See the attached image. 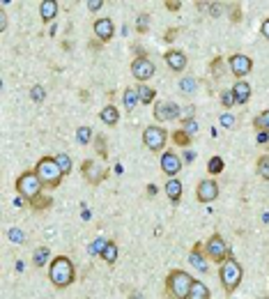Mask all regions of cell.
<instances>
[{"instance_id":"20","label":"cell","mask_w":269,"mask_h":299,"mask_svg":"<svg viewBox=\"0 0 269 299\" xmlns=\"http://www.w3.org/2000/svg\"><path fill=\"white\" fill-rule=\"evenodd\" d=\"M39 14H42L44 23H51L58 17V3H55V0H44L42 5H39Z\"/></svg>"},{"instance_id":"17","label":"cell","mask_w":269,"mask_h":299,"mask_svg":"<svg viewBox=\"0 0 269 299\" xmlns=\"http://www.w3.org/2000/svg\"><path fill=\"white\" fill-rule=\"evenodd\" d=\"M230 90H232V97H235V104H239V106L248 104V99H251V85L246 81H237Z\"/></svg>"},{"instance_id":"30","label":"cell","mask_w":269,"mask_h":299,"mask_svg":"<svg viewBox=\"0 0 269 299\" xmlns=\"http://www.w3.org/2000/svg\"><path fill=\"white\" fill-rule=\"evenodd\" d=\"M223 168H226V161L221 157H210V161H207V173L214 177V175H221L223 173Z\"/></svg>"},{"instance_id":"10","label":"cell","mask_w":269,"mask_h":299,"mask_svg":"<svg viewBox=\"0 0 269 299\" xmlns=\"http://www.w3.org/2000/svg\"><path fill=\"white\" fill-rule=\"evenodd\" d=\"M196 198L198 203L207 205V203H214L219 198V182L214 177H207V179H200L198 186H196Z\"/></svg>"},{"instance_id":"33","label":"cell","mask_w":269,"mask_h":299,"mask_svg":"<svg viewBox=\"0 0 269 299\" xmlns=\"http://www.w3.org/2000/svg\"><path fill=\"white\" fill-rule=\"evenodd\" d=\"M170 138H172V143H175V145H177V147H189V145H191V143H194V138L189 136V134H184L182 129L172 131V134H170Z\"/></svg>"},{"instance_id":"11","label":"cell","mask_w":269,"mask_h":299,"mask_svg":"<svg viewBox=\"0 0 269 299\" xmlns=\"http://www.w3.org/2000/svg\"><path fill=\"white\" fill-rule=\"evenodd\" d=\"M154 71H156V67L150 58H134V62H131V76L138 83H147L154 76Z\"/></svg>"},{"instance_id":"31","label":"cell","mask_w":269,"mask_h":299,"mask_svg":"<svg viewBox=\"0 0 269 299\" xmlns=\"http://www.w3.org/2000/svg\"><path fill=\"white\" fill-rule=\"evenodd\" d=\"M226 62H228V60H223L221 55H216V58L210 62L212 76H214V78H221V76H223V71H226Z\"/></svg>"},{"instance_id":"44","label":"cell","mask_w":269,"mask_h":299,"mask_svg":"<svg viewBox=\"0 0 269 299\" xmlns=\"http://www.w3.org/2000/svg\"><path fill=\"white\" fill-rule=\"evenodd\" d=\"M194 113H196V106H194V104H189L187 109L180 113V118H182V120H194Z\"/></svg>"},{"instance_id":"32","label":"cell","mask_w":269,"mask_h":299,"mask_svg":"<svg viewBox=\"0 0 269 299\" xmlns=\"http://www.w3.org/2000/svg\"><path fill=\"white\" fill-rule=\"evenodd\" d=\"M255 170H258L260 177L269 182V154H260L258 161H255Z\"/></svg>"},{"instance_id":"43","label":"cell","mask_w":269,"mask_h":299,"mask_svg":"<svg viewBox=\"0 0 269 299\" xmlns=\"http://www.w3.org/2000/svg\"><path fill=\"white\" fill-rule=\"evenodd\" d=\"M228 10H230V21L232 23L242 21V7H239V5H228Z\"/></svg>"},{"instance_id":"24","label":"cell","mask_w":269,"mask_h":299,"mask_svg":"<svg viewBox=\"0 0 269 299\" xmlns=\"http://www.w3.org/2000/svg\"><path fill=\"white\" fill-rule=\"evenodd\" d=\"M136 90H138L140 104H145V106H147V104H154V97H156V90H154V87H150L147 83H140Z\"/></svg>"},{"instance_id":"15","label":"cell","mask_w":269,"mask_h":299,"mask_svg":"<svg viewBox=\"0 0 269 299\" xmlns=\"http://www.w3.org/2000/svg\"><path fill=\"white\" fill-rule=\"evenodd\" d=\"M163 60H166V65L170 67L172 71H177V74H182V71L187 69V65H189L187 53H182V51H177V49L166 51V53H163Z\"/></svg>"},{"instance_id":"16","label":"cell","mask_w":269,"mask_h":299,"mask_svg":"<svg viewBox=\"0 0 269 299\" xmlns=\"http://www.w3.org/2000/svg\"><path fill=\"white\" fill-rule=\"evenodd\" d=\"M205 242H196L194 246H191V253H189V262L194 267H198L200 272H207V262H205Z\"/></svg>"},{"instance_id":"26","label":"cell","mask_w":269,"mask_h":299,"mask_svg":"<svg viewBox=\"0 0 269 299\" xmlns=\"http://www.w3.org/2000/svg\"><path fill=\"white\" fill-rule=\"evenodd\" d=\"M51 205H53V198L44 196V193H39L37 198H33V201L28 203V207H30V210H37V212H42V210H49Z\"/></svg>"},{"instance_id":"38","label":"cell","mask_w":269,"mask_h":299,"mask_svg":"<svg viewBox=\"0 0 269 299\" xmlns=\"http://www.w3.org/2000/svg\"><path fill=\"white\" fill-rule=\"evenodd\" d=\"M147 28H150V17H147V14H138V19H136V30L143 35V33H147Z\"/></svg>"},{"instance_id":"21","label":"cell","mask_w":269,"mask_h":299,"mask_svg":"<svg viewBox=\"0 0 269 299\" xmlns=\"http://www.w3.org/2000/svg\"><path fill=\"white\" fill-rule=\"evenodd\" d=\"M136 104H140L138 99V90L136 87H124V92H122V106L127 113H131V111L136 109Z\"/></svg>"},{"instance_id":"22","label":"cell","mask_w":269,"mask_h":299,"mask_svg":"<svg viewBox=\"0 0 269 299\" xmlns=\"http://www.w3.org/2000/svg\"><path fill=\"white\" fill-rule=\"evenodd\" d=\"M118 253H120V251H118V244H115L113 239H108L106 246H104V251H102V256H99V258H102V260L106 262V265H115V262H118Z\"/></svg>"},{"instance_id":"23","label":"cell","mask_w":269,"mask_h":299,"mask_svg":"<svg viewBox=\"0 0 269 299\" xmlns=\"http://www.w3.org/2000/svg\"><path fill=\"white\" fill-rule=\"evenodd\" d=\"M33 262H35V267H49V262H51V251H49V246H39V249H35Z\"/></svg>"},{"instance_id":"9","label":"cell","mask_w":269,"mask_h":299,"mask_svg":"<svg viewBox=\"0 0 269 299\" xmlns=\"http://www.w3.org/2000/svg\"><path fill=\"white\" fill-rule=\"evenodd\" d=\"M228 67H230V71L239 81H244V76H248L253 71V60L246 53H232L228 58Z\"/></svg>"},{"instance_id":"14","label":"cell","mask_w":269,"mask_h":299,"mask_svg":"<svg viewBox=\"0 0 269 299\" xmlns=\"http://www.w3.org/2000/svg\"><path fill=\"white\" fill-rule=\"evenodd\" d=\"M92 30H95V35H97V39L102 44H108L111 39H113L115 35V23L111 21V19H97V21L92 23Z\"/></svg>"},{"instance_id":"50","label":"cell","mask_w":269,"mask_h":299,"mask_svg":"<svg viewBox=\"0 0 269 299\" xmlns=\"http://www.w3.org/2000/svg\"><path fill=\"white\" fill-rule=\"evenodd\" d=\"M156 191H159V186L156 184H147V198H154Z\"/></svg>"},{"instance_id":"46","label":"cell","mask_w":269,"mask_h":299,"mask_svg":"<svg viewBox=\"0 0 269 299\" xmlns=\"http://www.w3.org/2000/svg\"><path fill=\"white\" fill-rule=\"evenodd\" d=\"M207 10H210V14L212 17H221V12H223V7H221V3H210V7H207Z\"/></svg>"},{"instance_id":"5","label":"cell","mask_w":269,"mask_h":299,"mask_svg":"<svg viewBox=\"0 0 269 299\" xmlns=\"http://www.w3.org/2000/svg\"><path fill=\"white\" fill-rule=\"evenodd\" d=\"M14 186H17V191L26 198L28 203L33 201V198H37L39 193H44V184H42V179L37 177L35 170H26V173H21L17 177V182H14Z\"/></svg>"},{"instance_id":"51","label":"cell","mask_w":269,"mask_h":299,"mask_svg":"<svg viewBox=\"0 0 269 299\" xmlns=\"http://www.w3.org/2000/svg\"><path fill=\"white\" fill-rule=\"evenodd\" d=\"M175 35H177V28H170V30H168V35H166V42H172V37H175Z\"/></svg>"},{"instance_id":"6","label":"cell","mask_w":269,"mask_h":299,"mask_svg":"<svg viewBox=\"0 0 269 299\" xmlns=\"http://www.w3.org/2000/svg\"><path fill=\"white\" fill-rule=\"evenodd\" d=\"M168 134H170V131H166L163 127H159V125L145 127V131H143V145H145L150 152L163 154V152H166Z\"/></svg>"},{"instance_id":"45","label":"cell","mask_w":269,"mask_h":299,"mask_svg":"<svg viewBox=\"0 0 269 299\" xmlns=\"http://www.w3.org/2000/svg\"><path fill=\"white\" fill-rule=\"evenodd\" d=\"M104 5H106L104 0H87V10H90V12H99Z\"/></svg>"},{"instance_id":"7","label":"cell","mask_w":269,"mask_h":299,"mask_svg":"<svg viewBox=\"0 0 269 299\" xmlns=\"http://www.w3.org/2000/svg\"><path fill=\"white\" fill-rule=\"evenodd\" d=\"M205 253H207V258H210L212 262H216V265H221V262H226L228 256H232L230 246L226 244V239L221 237L219 233H214L207 242H205Z\"/></svg>"},{"instance_id":"47","label":"cell","mask_w":269,"mask_h":299,"mask_svg":"<svg viewBox=\"0 0 269 299\" xmlns=\"http://www.w3.org/2000/svg\"><path fill=\"white\" fill-rule=\"evenodd\" d=\"M163 5H166V10H168V12H177V10H180V5H182V3H177V0H166V3H163Z\"/></svg>"},{"instance_id":"8","label":"cell","mask_w":269,"mask_h":299,"mask_svg":"<svg viewBox=\"0 0 269 299\" xmlns=\"http://www.w3.org/2000/svg\"><path fill=\"white\" fill-rule=\"evenodd\" d=\"M81 175L90 186H99L104 179L108 177V168H102L95 159H85V161L81 163Z\"/></svg>"},{"instance_id":"18","label":"cell","mask_w":269,"mask_h":299,"mask_svg":"<svg viewBox=\"0 0 269 299\" xmlns=\"http://www.w3.org/2000/svg\"><path fill=\"white\" fill-rule=\"evenodd\" d=\"M163 191H166L168 201L172 203V205H177L180 201H182V182H180L177 177H172L166 182V186H163Z\"/></svg>"},{"instance_id":"27","label":"cell","mask_w":269,"mask_h":299,"mask_svg":"<svg viewBox=\"0 0 269 299\" xmlns=\"http://www.w3.org/2000/svg\"><path fill=\"white\" fill-rule=\"evenodd\" d=\"M95 131L90 129V127H78L76 129V141L81 143V145H90V143H95Z\"/></svg>"},{"instance_id":"42","label":"cell","mask_w":269,"mask_h":299,"mask_svg":"<svg viewBox=\"0 0 269 299\" xmlns=\"http://www.w3.org/2000/svg\"><path fill=\"white\" fill-rule=\"evenodd\" d=\"M7 237H10V242H14V244H23V239H26V235H23V230L12 228L10 233H7Z\"/></svg>"},{"instance_id":"2","label":"cell","mask_w":269,"mask_h":299,"mask_svg":"<svg viewBox=\"0 0 269 299\" xmlns=\"http://www.w3.org/2000/svg\"><path fill=\"white\" fill-rule=\"evenodd\" d=\"M194 281L196 278L184 269H170L166 283H163V294H166V299H187Z\"/></svg>"},{"instance_id":"35","label":"cell","mask_w":269,"mask_h":299,"mask_svg":"<svg viewBox=\"0 0 269 299\" xmlns=\"http://www.w3.org/2000/svg\"><path fill=\"white\" fill-rule=\"evenodd\" d=\"M196 87H198L196 76H187V78H182V81H180V90H182V92H187V94L196 92Z\"/></svg>"},{"instance_id":"25","label":"cell","mask_w":269,"mask_h":299,"mask_svg":"<svg viewBox=\"0 0 269 299\" xmlns=\"http://www.w3.org/2000/svg\"><path fill=\"white\" fill-rule=\"evenodd\" d=\"M187 299H210V288H207L203 281H194L191 292H189Z\"/></svg>"},{"instance_id":"40","label":"cell","mask_w":269,"mask_h":299,"mask_svg":"<svg viewBox=\"0 0 269 299\" xmlns=\"http://www.w3.org/2000/svg\"><path fill=\"white\" fill-rule=\"evenodd\" d=\"M219 122H221V127H226V129H235V125H237V118L232 113H223L219 118Z\"/></svg>"},{"instance_id":"29","label":"cell","mask_w":269,"mask_h":299,"mask_svg":"<svg viewBox=\"0 0 269 299\" xmlns=\"http://www.w3.org/2000/svg\"><path fill=\"white\" fill-rule=\"evenodd\" d=\"M55 161H58V166H60V170H62V175H71V166H74V163H71V157L67 152H58L55 154Z\"/></svg>"},{"instance_id":"52","label":"cell","mask_w":269,"mask_h":299,"mask_svg":"<svg viewBox=\"0 0 269 299\" xmlns=\"http://www.w3.org/2000/svg\"><path fill=\"white\" fill-rule=\"evenodd\" d=\"M267 138H269V134H264V131L258 134V143H267Z\"/></svg>"},{"instance_id":"41","label":"cell","mask_w":269,"mask_h":299,"mask_svg":"<svg viewBox=\"0 0 269 299\" xmlns=\"http://www.w3.org/2000/svg\"><path fill=\"white\" fill-rule=\"evenodd\" d=\"M221 106H223V109H232V106H235L232 90H223V92H221Z\"/></svg>"},{"instance_id":"4","label":"cell","mask_w":269,"mask_h":299,"mask_svg":"<svg viewBox=\"0 0 269 299\" xmlns=\"http://www.w3.org/2000/svg\"><path fill=\"white\" fill-rule=\"evenodd\" d=\"M35 173L42 179L44 189H58L62 177H65L58 166V161H55V157H42L37 161V166H35Z\"/></svg>"},{"instance_id":"19","label":"cell","mask_w":269,"mask_h":299,"mask_svg":"<svg viewBox=\"0 0 269 299\" xmlns=\"http://www.w3.org/2000/svg\"><path fill=\"white\" fill-rule=\"evenodd\" d=\"M99 120H102L104 125H108V127H115V125L120 122V111H118V106H113V104L104 106V109L99 111Z\"/></svg>"},{"instance_id":"28","label":"cell","mask_w":269,"mask_h":299,"mask_svg":"<svg viewBox=\"0 0 269 299\" xmlns=\"http://www.w3.org/2000/svg\"><path fill=\"white\" fill-rule=\"evenodd\" d=\"M253 129L269 134V111H262L260 115H255V118H253Z\"/></svg>"},{"instance_id":"3","label":"cell","mask_w":269,"mask_h":299,"mask_svg":"<svg viewBox=\"0 0 269 299\" xmlns=\"http://www.w3.org/2000/svg\"><path fill=\"white\" fill-rule=\"evenodd\" d=\"M219 278H221V285H223V290H226L228 294H232L237 288H239V283H242V278H244V269H242V265L237 262L235 256H228L226 262H221Z\"/></svg>"},{"instance_id":"1","label":"cell","mask_w":269,"mask_h":299,"mask_svg":"<svg viewBox=\"0 0 269 299\" xmlns=\"http://www.w3.org/2000/svg\"><path fill=\"white\" fill-rule=\"evenodd\" d=\"M49 281L55 290H65L76 281V267L67 256H55L49 262Z\"/></svg>"},{"instance_id":"34","label":"cell","mask_w":269,"mask_h":299,"mask_svg":"<svg viewBox=\"0 0 269 299\" xmlns=\"http://www.w3.org/2000/svg\"><path fill=\"white\" fill-rule=\"evenodd\" d=\"M95 150H97L99 159H108V147H106V136L104 134L95 136Z\"/></svg>"},{"instance_id":"49","label":"cell","mask_w":269,"mask_h":299,"mask_svg":"<svg viewBox=\"0 0 269 299\" xmlns=\"http://www.w3.org/2000/svg\"><path fill=\"white\" fill-rule=\"evenodd\" d=\"M262 37H264V39H267V42H269V17H267V19H264V21H262Z\"/></svg>"},{"instance_id":"48","label":"cell","mask_w":269,"mask_h":299,"mask_svg":"<svg viewBox=\"0 0 269 299\" xmlns=\"http://www.w3.org/2000/svg\"><path fill=\"white\" fill-rule=\"evenodd\" d=\"M0 30H7V12L0 10Z\"/></svg>"},{"instance_id":"13","label":"cell","mask_w":269,"mask_h":299,"mask_svg":"<svg viewBox=\"0 0 269 299\" xmlns=\"http://www.w3.org/2000/svg\"><path fill=\"white\" fill-rule=\"evenodd\" d=\"M161 170L168 175V177H177L180 170H182V159H180L177 152H170V150H166V152L161 154Z\"/></svg>"},{"instance_id":"39","label":"cell","mask_w":269,"mask_h":299,"mask_svg":"<svg viewBox=\"0 0 269 299\" xmlns=\"http://www.w3.org/2000/svg\"><path fill=\"white\" fill-rule=\"evenodd\" d=\"M44 97H46V92H44L42 85H33V87H30V99H33L35 104H42Z\"/></svg>"},{"instance_id":"53","label":"cell","mask_w":269,"mask_h":299,"mask_svg":"<svg viewBox=\"0 0 269 299\" xmlns=\"http://www.w3.org/2000/svg\"><path fill=\"white\" fill-rule=\"evenodd\" d=\"M129 299H143V292H140V290H134V292L129 294Z\"/></svg>"},{"instance_id":"36","label":"cell","mask_w":269,"mask_h":299,"mask_svg":"<svg viewBox=\"0 0 269 299\" xmlns=\"http://www.w3.org/2000/svg\"><path fill=\"white\" fill-rule=\"evenodd\" d=\"M106 242H108V239H104V237H97V239H95V242H92V244H90V249H87V251H90V256L92 258H95V256H102V251H104V246H106Z\"/></svg>"},{"instance_id":"37","label":"cell","mask_w":269,"mask_h":299,"mask_svg":"<svg viewBox=\"0 0 269 299\" xmlns=\"http://www.w3.org/2000/svg\"><path fill=\"white\" fill-rule=\"evenodd\" d=\"M180 129L194 138L196 134H198V122H196V120H182V127H180Z\"/></svg>"},{"instance_id":"12","label":"cell","mask_w":269,"mask_h":299,"mask_svg":"<svg viewBox=\"0 0 269 299\" xmlns=\"http://www.w3.org/2000/svg\"><path fill=\"white\" fill-rule=\"evenodd\" d=\"M180 106L172 102H154V120L156 122H166V120H177L180 118Z\"/></svg>"}]
</instances>
